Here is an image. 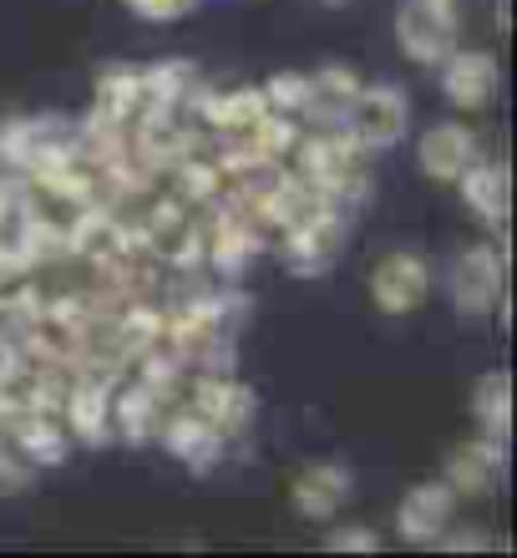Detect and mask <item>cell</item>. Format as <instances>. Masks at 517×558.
<instances>
[{"instance_id": "obj_12", "label": "cell", "mask_w": 517, "mask_h": 558, "mask_svg": "<svg viewBox=\"0 0 517 558\" xmlns=\"http://www.w3.org/2000/svg\"><path fill=\"white\" fill-rule=\"evenodd\" d=\"M330 554H381V533L376 529H335L325 538Z\"/></svg>"}, {"instance_id": "obj_6", "label": "cell", "mask_w": 517, "mask_h": 558, "mask_svg": "<svg viewBox=\"0 0 517 558\" xmlns=\"http://www.w3.org/2000/svg\"><path fill=\"white\" fill-rule=\"evenodd\" d=\"M436 72H442V97L457 112H482L492 102V92H497V61L488 51H452V57L436 61Z\"/></svg>"}, {"instance_id": "obj_3", "label": "cell", "mask_w": 517, "mask_h": 558, "mask_svg": "<svg viewBox=\"0 0 517 558\" xmlns=\"http://www.w3.org/2000/svg\"><path fill=\"white\" fill-rule=\"evenodd\" d=\"M396 41L421 66H436L442 57H452L457 51V11H452V0H406L396 15Z\"/></svg>"}, {"instance_id": "obj_5", "label": "cell", "mask_w": 517, "mask_h": 558, "mask_svg": "<svg viewBox=\"0 0 517 558\" xmlns=\"http://www.w3.org/2000/svg\"><path fill=\"white\" fill-rule=\"evenodd\" d=\"M457 518V487L452 483H416L396 508V529L406 544H442Z\"/></svg>"}, {"instance_id": "obj_10", "label": "cell", "mask_w": 517, "mask_h": 558, "mask_svg": "<svg viewBox=\"0 0 517 558\" xmlns=\"http://www.w3.org/2000/svg\"><path fill=\"white\" fill-rule=\"evenodd\" d=\"M472 412H477V422H488L492 437H503L507 432V371H492L488 381L477 386Z\"/></svg>"}, {"instance_id": "obj_8", "label": "cell", "mask_w": 517, "mask_h": 558, "mask_svg": "<svg viewBox=\"0 0 517 558\" xmlns=\"http://www.w3.org/2000/svg\"><path fill=\"white\" fill-rule=\"evenodd\" d=\"M350 468H341V462H315V468H305L295 477V487H290V502H295L299 518H335L341 513V502L350 498Z\"/></svg>"}, {"instance_id": "obj_11", "label": "cell", "mask_w": 517, "mask_h": 558, "mask_svg": "<svg viewBox=\"0 0 517 558\" xmlns=\"http://www.w3.org/2000/svg\"><path fill=\"white\" fill-rule=\"evenodd\" d=\"M488 468H497V457H492L488 447H461V452L452 457V477H446V483L467 487V493H472V487H488L492 483Z\"/></svg>"}, {"instance_id": "obj_7", "label": "cell", "mask_w": 517, "mask_h": 558, "mask_svg": "<svg viewBox=\"0 0 517 558\" xmlns=\"http://www.w3.org/2000/svg\"><path fill=\"white\" fill-rule=\"evenodd\" d=\"M477 158H482V153H477V133L467 122H436V128H427L421 143H416L421 173L436 178V183H457Z\"/></svg>"}, {"instance_id": "obj_2", "label": "cell", "mask_w": 517, "mask_h": 558, "mask_svg": "<svg viewBox=\"0 0 517 558\" xmlns=\"http://www.w3.org/2000/svg\"><path fill=\"white\" fill-rule=\"evenodd\" d=\"M427 294H431L427 254L391 250V254H381V259H376V269H370V305L381 310V315L401 320V315H411V310L427 305Z\"/></svg>"}, {"instance_id": "obj_13", "label": "cell", "mask_w": 517, "mask_h": 558, "mask_svg": "<svg viewBox=\"0 0 517 558\" xmlns=\"http://www.w3.org/2000/svg\"><path fill=\"white\" fill-rule=\"evenodd\" d=\"M143 21H173V15H183L193 5V0H127Z\"/></svg>"}, {"instance_id": "obj_4", "label": "cell", "mask_w": 517, "mask_h": 558, "mask_svg": "<svg viewBox=\"0 0 517 558\" xmlns=\"http://www.w3.org/2000/svg\"><path fill=\"white\" fill-rule=\"evenodd\" d=\"M503 269L507 259L492 244H472V250H461L446 269V294H452V305L457 315H488L497 300H503Z\"/></svg>"}, {"instance_id": "obj_9", "label": "cell", "mask_w": 517, "mask_h": 558, "mask_svg": "<svg viewBox=\"0 0 517 558\" xmlns=\"http://www.w3.org/2000/svg\"><path fill=\"white\" fill-rule=\"evenodd\" d=\"M457 183H461V198H467V208H472L477 219H492V223L507 219V162L477 158Z\"/></svg>"}, {"instance_id": "obj_1", "label": "cell", "mask_w": 517, "mask_h": 558, "mask_svg": "<svg viewBox=\"0 0 517 558\" xmlns=\"http://www.w3.org/2000/svg\"><path fill=\"white\" fill-rule=\"evenodd\" d=\"M345 128L366 153H381V147H396L411 128V102L396 82H370V87H355L350 102H345Z\"/></svg>"}]
</instances>
